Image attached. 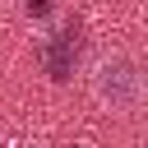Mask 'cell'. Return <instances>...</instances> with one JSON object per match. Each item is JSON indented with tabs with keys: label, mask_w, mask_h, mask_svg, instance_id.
<instances>
[{
	"label": "cell",
	"mask_w": 148,
	"mask_h": 148,
	"mask_svg": "<svg viewBox=\"0 0 148 148\" xmlns=\"http://www.w3.org/2000/svg\"><path fill=\"white\" fill-rule=\"evenodd\" d=\"M92 97L106 106V111H139L143 106V69L130 51H111L92 65Z\"/></svg>",
	"instance_id": "1"
}]
</instances>
